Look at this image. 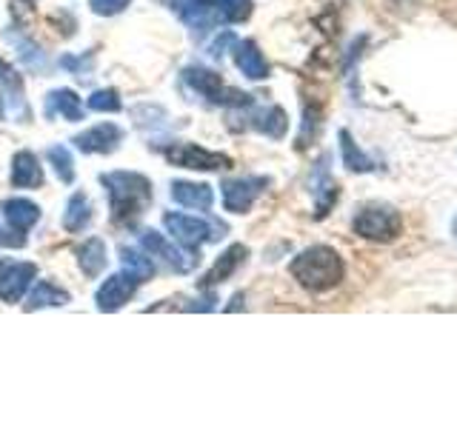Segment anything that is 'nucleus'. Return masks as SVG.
Here are the masks:
<instances>
[{
	"instance_id": "obj_1",
	"label": "nucleus",
	"mask_w": 457,
	"mask_h": 428,
	"mask_svg": "<svg viewBox=\"0 0 457 428\" xmlns=\"http://www.w3.org/2000/svg\"><path fill=\"white\" fill-rule=\"evenodd\" d=\"M100 183L106 185L112 220L120 226H135L152 203V183L137 171H109L100 177Z\"/></svg>"
},
{
	"instance_id": "obj_2",
	"label": "nucleus",
	"mask_w": 457,
	"mask_h": 428,
	"mask_svg": "<svg viewBox=\"0 0 457 428\" xmlns=\"http://www.w3.org/2000/svg\"><path fill=\"white\" fill-rule=\"evenodd\" d=\"M289 271L306 292H314V294L335 289L343 280V275H346L340 254L332 246H312L306 251H300L292 260Z\"/></svg>"
},
{
	"instance_id": "obj_3",
	"label": "nucleus",
	"mask_w": 457,
	"mask_h": 428,
	"mask_svg": "<svg viewBox=\"0 0 457 428\" xmlns=\"http://www.w3.org/2000/svg\"><path fill=\"white\" fill-rule=\"evenodd\" d=\"M183 80L189 83L200 97L212 100V103H223V106H249L252 103L249 95H240L235 89H226L223 78L218 75V71H212V69L189 66V69L183 71Z\"/></svg>"
},
{
	"instance_id": "obj_4",
	"label": "nucleus",
	"mask_w": 457,
	"mask_h": 428,
	"mask_svg": "<svg viewBox=\"0 0 457 428\" xmlns=\"http://www.w3.org/2000/svg\"><path fill=\"white\" fill-rule=\"evenodd\" d=\"M354 235H361L366 240H378V243H389L400 235L403 220L392 206H366L357 211L354 218Z\"/></svg>"
},
{
	"instance_id": "obj_5",
	"label": "nucleus",
	"mask_w": 457,
	"mask_h": 428,
	"mask_svg": "<svg viewBox=\"0 0 457 428\" xmlns=\"http://www.w3.org/2000/svg\"><path fill=\"white\" fill-rule=\"evenodd\" d=\"M140 246L149 257L163 260L166 268L178 271V275H183V271H192L197 266V260H200V257L195 254V249H186V246L180 249V246H175V240H166L163 235H157V232H143L140 235Z\"/></svg>"
},
{
	"instance_id": "obj_6",
	"label": "nucleus",
	"mask_w": 457,
	"mask_h": 428,
	"mask_svg": "<svg viewBox=\"0 0 457 428\" xmlns=\"http://www.w3.org/2000/svg\"><path fill=\"white\" fill-rule=\"evenodd\" d=\"M163 226L169 228V235L186 249H197L200 243L218 240L220 232H223V226L218 228V226H212L204 218H192V214H166Z\"/></svg>"
},
{
	"instance_id": "obj_7",
	"label": "nucleus",
	"mask_w": 457,
	"mask_h": 428,
	"mask_svg": "<svg viewBox=\"0 0 457 428\" xmlns=\"http://www.w3.org/2000/svg\"><path fill=\"white\" fill-rule=\"evenodd\" d=\"M166 160L183 166V169H197V171H218V169H228L232 160L220 152H209L197 143H175V146L163 149Z\"/></svg>"
},
{
	"instance_id": "obj_8",
	"label": "nucleus",
	"mask_w": 457,
	"mask_h": 428,
	"mask_svg": "<svg viewBox=\"0 0 457 428\" xmlns=\"http://www.w3.org/2000/svg\"><path fill=\"white\" fill-rule=\"evenodd\" d=\"M269 185V177H237V180H226L220 189H223V206L226 211L232 214H246L252 209V203L257 197H261L266 192Z\"/></svg>"
},
{
	"instance_id": "obj_9",
	"label": "nucleus",
	"mask_w": 457,
	"mask_h": 428,
	"mask_svg": "<svg viewBox=\"0 0 457 428\" xmlns=\"http://www.w3.org/2000/svg\"><path fill=\"white\" fill-rule=\"evenodd\" d=\"M35 275H37L35 263L4 260L0 263V300H4V303H18V300L26 294L29 283L35 280Z\"/></svg>"
},
{
	"instance_id": "obj_10",
	"label": "nucleus",
	"mask_w": 457,
	"mask_h": 428,
	"mask_svg": "<svg viewBox=\"0 0 457 428\" xmlns=\"http://www.w3.org/2000/svg\"><path fill=\"white\" fill-rule=\"evenodd\" d=\"M137 283H140V280L129 275V271H123V275H112V277L97 289V294H95L97 309H100V311H118V309H123V306L129 303V300L135 297Z\"/></svg>"
},
{
	"instance_id": "obj_11",
	"label": "nucleus",
	"mask_w": 457,
	"mask_h": 428,
	"mask_svg": "<svg viewBox=\"0 0 457 428\" xmlns=\"http://www.w3.org/2000/svg\"><path fill=\"white\" fill-rule=\"evenodd\" d=\"M171 9L180 14V21L195 29L197 35L209 32V29L220 21L218 9H214L212 0H171Z\"/></svg>"
},
{
	"instance_id": "obj_12",
	"label": "nucleus",
	"mask_w": 457,
	"mask_h": 428,
	"mask_svg": "<svg viewBox=\"0 0 457 428\" xmlns=\"http://www.w3.org/2000/svg\"><path fill=\"white\" fill-rule=\"evenodd\" d=\"M123 140V132L120 126L114 123H100V126H92L86 128L83 135L75 137V146L83 152V154H109L118 149V143Z\"/></svg>"
},
{
	"instance_id": "obj_13",
	"label": "nucleus",
	"mask_w": 457,
	"mask_h": 428,
	"mask_svg": "<svg viewBox=\"0 0 457 428\" xmlns=\"http://www.w3.org/2000/svg\"><path fill=\"white\" fill-rule=\"evenodd\" d=\"M235 63L243 71V78H249V80L269 78V63L254 40H240V43L235 40Z\"/></svg>"
},
{
	"instance_id": "obj_14",
	"label": "nucleus",
	"mask_w": 457,
	"mask_h": 428,
	"mask_svg": "<svg viewBox=\"0 0 457 428\" xmlns=\"http://www.w3.org/2000/svg\"><path fill=\"white\" fill-rule=\"evenodd\" d=\"M0 209H4V218L9 220L12 232H18V235H26L29 228L40 220V209L26 197H9V200H4Z\"/></svg>"
},
{
	"instance_id": "obj_15",
	"label": "nucleus",
	"mask_w": 457,
	"mask_h": 428,
	"mask_svg": "<svg viewBox=\"0 0 457 428\" xmlns=\"http://www.w3.org/2000/svg\"><path fill=\"white\" fill-rule=\"evenodd\" d=\"M246 254H249L246 246H240V243H235V246H228V249L220 254V260L206 271V277L200 280V285H204V289H212V285L226 283V280L237 271V266H240L243 260H246Z\"/></svg>"
},
{
	"instance_id": "obj_16",
	"label": "nucleus",
	"mask_w": 457,
	"mask_h": 428,
	"mask_svg": "<svg viewBox=\"0 0 457 428\" xmlns=\"http://www.w3.org/2000/svg\"><path fill=\"white\" fill-rule=\"evenodd\" d=\"M43 183V169L32 152H18L12 157V185L14 189H37Z\"/></svg>"
},
{
	"instance_id": "obj_17",
	"label": "nucleus",
	"mask_w": 457,
	"mask_h": 428,
	"mask_svg": "<svg viewBox=\"0 0 457 428\" xmlns=\"http://www.w3.org/2000/svg\"><path fill=\"white\" fill-rule=\"evenodd\" d=\"M171 200H175V203H180V206L206 211L214 203V192H212V185H206V183H186V180H178V183H171Z\"/></svg>"
},
{
	"instance_id": "obj_18",
	"label": "nucleus",
	"mask_w": 457,
	"mask_h": 428,
	"mask_svg": "<svg viewBox=\"0 0 457 428\" xmlns=\"http://www.w3.org/2000/svg\"><path fill=\"white\" fill-rule=\"evenodd\" d=\"M46 114H49V118H63L69 123H75V120L83 118L80 97L71 89H54L46 97Z\"/></svg>"
},
{
	"instance_id": "obj_19",
	"label": "nucleus",
	"mask_w": 457,
	"mask_h": 428,
	"mask_svg": "<svg viewBox=\"0 0 457 428\" xmlns=\"http://www.w3.org/2000/svg\"><path fill=\"white\" fill-rule=\"evenodd\" d=\"M312 192L314 197H318V218H326L328 214V206L337 200V185L332 180V175H328V166H326V157L318 163V169H314V175H312Z\"/></svg>"
},
{
	"instance_id": "obj_20",
	"label": "nucleus",
	"mask_w": 457,
	"mask_h": 428,
	"mask_svg": "<svg viewBox=\"0 0 457 428\" xmlns=\"http://www.w3.org/2000/svg\"><path fill=\"white\" fill-rule=\"evenodd\" d=\"M78 263L86 277H97L106 268V243L100 237H89L78 249Z\"/></svg>"
},
{
	"instance_id": "obj_21",
	"label": "nucleus",
	"mask_w": 457,
	"mask_h": 428,
	"mask_svg": "<svg viewBox=\"0 0 457 428\" xmlns=\"http://www.w3.org/2000/svg\"><path fill=\"white\" fill-rule=\"evenodd\" d=\"M249 120L257 132H263L266 137H275V140H280L286 135V128H289V120H286V111L280 106H266L261 111H254Z\"/></svg>"
},
{
	"instance_id": "obj_22",
	"label": "nucleus",
	"mask_w": 457,
	"mask_h": 428,
	"mask_svg": "<svg viewBox=\"0 0 457 428\" xmlns=\"http://www.w3.org/2000/svg\"><path fill=\"white\" fill-rule=\"evenodd\" d=\"M92 223V203L86 194H71L69 203H66V211H63V228L66 232H83L86 226Z\"/></svg>"
},
{
	"instance_id": "obj_23",
	"label": "nucleus",
	"mask_w": 457,
	"mask_h": 428,
	"mask_svg": "<svg viewBox=\"0 0 457 428\" xmlns=\"http://www.w3.org/2000/svg\"><path fill=\"white\" fill-rule=\"evenodd\" d=\"M69 303V292L57 289L54 283L49 280H40L32 294H29V303H26V311H35V309H52V306H66Z\"/></svg>"
},
{
	"instance_id": "obj_24",
	"label": "nucleus",
	"mask_w": 457,
	"mask_h": 428,
	"mask_svg": "<svg viewBox=\"0 0 457 428\" xmlns=\"http://www.w3.org/2000/svg\"><path fill=\"white\" fill-rule=\"evenodd\" d=\"M120 260H123V268L129 271L132 277H137L140 283L149 280L154 275V263L149 254H143L137 249H129V246H120Z\"/></svg>"
},
{
	"instance_id": "obj_25",
	"label": "nucleus",
	"mask_w": 457,
	"mask_h": 428,
	"mask_svg": "<svg viewBox=\"0 0 457 428\" xmlns=\"http://www.w3.org/2000/svg\"><path fill=\"white\" fill-rule=\"evenodd\" d=\"M340 157H343V166L349 171H371V160L366 157V152L357 149V143L352 140L349 132H340Z\"/></svg>"
},
{
	"instance_id": "obj_26",
	"label": "nucleus",
	"mask_w": 457,
	"mask_h": 428,
	"mask_svg": "<svg viewBox=\"0 0 457 428\" xmlns=\"http://www.w3.org/2000/svg\"><path fill=\"white\" fill-rule=\"evenodd\" d=\"M214 9L226 23H243L252 14V0H214Z\"/></svg>"
},
{
	"instance_id": "obj_27",
	"label": "nucleus",
	"mask_w": 457,
	"mask_h": 428,
	"mask_svg": "<svg viewBox=\"0 0 457 428\" xmlns=\"http://www.w3.org/2000/svg\"><path fill=\"white\" fill-rule=\"evenodd\" d=\"M46 154H49V163H52L54 171H57V177H61L63 183H71V180H75V163H71V154H69L66 146H52Z\"/></svg>"
},
{
	"instance_id": "obj_28",
	"label": "nucleus",
	"mask_w": 457,
	"mask_h": 428,
	"mask_svg": "<svg viewBox=\"0 0 457 428\" xmlns=\"http://www.w3.org/2000/svg\"><path fill=\"white\" fill-rule=\"evenodd\" d=\"M120 97L114 89H100L89 97V109L92 111H120Z\"/></svg>"
},
{
	"instance_id": "obj_29",
	"label": "nucleus",
	"mask_w": 457,
	"mask_h": 428,
	"mask_svg": "<svg viewBox=\"0 0 457 428\" xmlns=\"http://www.w3.org/2000/svg\"><path fill=\"white\" fill-rule=\"evenodd\" d=\"M129 4H132V0H92V12L95 14H106V18H109V14H118V12H123Z\"/></svg>"
},
{
	"instance_id": "obj_30",
	"label": "nucleus",
	"mask_w": 457,
	"mask_h": 428,
	"mask_svg": "<svg viewBox=\"0 0 457 428\" xmlns=\"http://www.w3.org/2000/svg\"><path fill=\"white\" fill-rule=\"evenodd\" d=\"M232 43H235V35H228V32H226L220 40H214V43H212V46H209V54H212V57H223L226 46H232Z\"/></svg>"
},
{
	"instance_id": "obj_31",
	"label": "nucleus",
	"mask_w": 457,
	"mask_h": 428,
	"mask_svg": "<svg viewBox=\"0 0 457 428\" xmlns=\"http://www.w3.org/2000/svg\"><path fill=\"white\" fill-rule=\"evenodd\" d=\"M452 232H454V240H457V218H454V223H452Z\"/></svg>"
}]
</instances>
